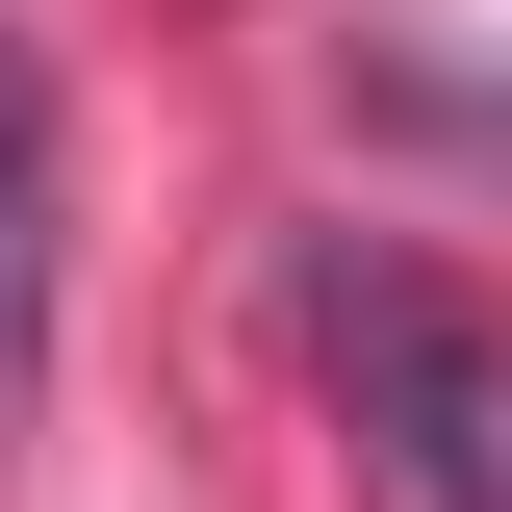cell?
Listing matches in <instances>:
<instances>
[{
	"label": "cell",
	"mask_w": 512,
	"mask_h": 512,
	"mask_svg": "<svg viewBox=\"0 0 512 512\" xmlns=\"http://www.w3.org/2000/svg\"><path fill=\"white\" fill-rule=\"evenodd\" d=\"M308 359L333 410L384 436L410 512H512V308L436 282V256H308Z\"/></svg>",
	"instance_id": "6da1fadb"
},
{
	"label": "cell",
	"mask_w": 512,
	"mask_h": 512,
	"mask_svg": "<svg viewBox=\"0 0 512 512\" xmlns=\"http://www.w3.org/2000/svg\"><path fill=\"white\" fill-rule=\"evenodd\" d=\"M52 256H77V128H52V52L0 26V436L52 384Z\"/></svg>",
	"instance_id": "7a4b0ae2"
}]
</instances>
